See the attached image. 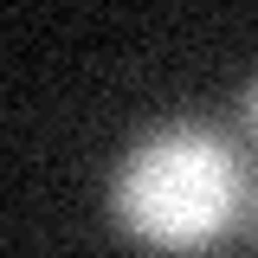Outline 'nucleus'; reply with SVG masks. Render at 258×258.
Here are the masks:
<instances>
[{
	"label": "nucleus",
	"instance_id": "obj_1",
	"mask_svg": "<svg viewBox=\"0 0 258 258\" xmlns=\"http://www.w3.org/2000/svg\"><path fill=\"white\" fill-rule=\"evenodd\" d=\"M110 213L136 245L200 258L245 213V155L220 123H155L136 136L110 174Z\"/></svg>",
	"mask_w": 258,
	"mask_h": 258
},
{
	"label": "nucleus",
	"instance_id": "obj_2",
	"mask_svg": "<svg viewBox=\"0 0 258 258\" xmlns=\"http://www.w3.org/2000/svg\"><path fill=\"white\" fill-rule=\"evenodd\" d=\"M239 123H245V136L258 142V78L245 84V91H239Z\"/></svg>",
	"mask_w": 258,
	"mask_h": 258
}]
</instances>
